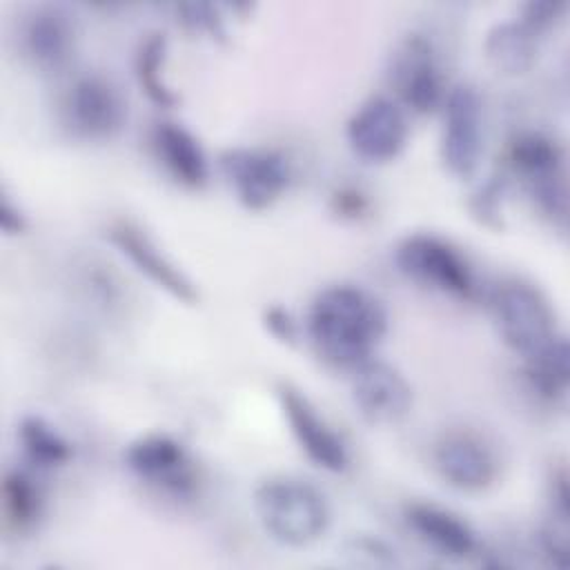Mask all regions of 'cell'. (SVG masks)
Returning a JSON list of instances; mask_svg holds the SVG:
<instances>
[{"label": "cell", "mask_w": 570, "mask_h": 570, "mask_svg": "<svg viewBox=\"0 0 570 570\" xmlns=\"http://www.w3.org/2000/svg\"><path fill=\"white\" fill-rule=\"evenodd\" d=\"M387 332L383 303L358 285L318 292L307 312V334L318 354L336 365L365 363Z\"/></svg>", "instance_id": "obj_1"}, {"label": "cell", "mask_w": 570, "mask_h": 570, "mask_svg": "<svg viewBox=\"0 0 570 570\" xmlns=\"http://www.w3.org/2000/svg\"><path fill=\"white\" fill-rule=\"evenodd\" d=\"M254 510L263 530L281 546L303 548L330 528V505L318 488L296 476L263 481L254 492Z\"/></svg>", "instance_id": "obj_2"}, {"label": "cell", "mask_w": 570, "mask_h": 570, "mask_svg": "<svg viewBox=\"0 0 570 570\" xmlns=\"http://www.w3.org/2000/svg\"><path fill=\"white\" fill-rule=\"evenodd\" d=\"M492 307L503 343L523 358L559 334L546 296L532 285L508 283L499 287Z\"/></svg>", "instance_id": "obj_3"}, {"label": "cell", "mask_w": 570, "mask_h": 570, "mask_svg": "<svg viewBox=\"0 0 570 570\" xmlns=\"http://www.w3.org/2000/svg\"><path fill=\"white\" fill-rule=\"evenodd\" d=\"M220 169L243 207H272L287 189L292 171L281 151L265 147H234L220 156Z\"/></svg>", "instance_id": "obj_4"}, {"label": "cell", "mask_w": 570, "mask_h": 570, "mask_svg": "<svg viewBox=\"0 0 570 570\" xmlns=\"http://www.w3.org/2000/svg\"><path fill=\"white\" fill-rule=\"evenodd\" d=\"M399 269L416 283L452 296L472 294V272L454 245L434 234H412L396 247Z\"/></svg>", "instance_id": "obj_5"}, {"label": "cell", "mask_w": 570, "mask_h": 570, "mask_svg": "<svg viewBox=\"0 0 570 570\" xmlns=\"http://www.w3.org/2000/svg\"><path fill=\"white\" fill-rule=\"evenodd\" d=\"M441 160L456 178H470L483 154V105L470 85L452 87L443 98Z\"/></svg>", "instance_id": "obj_6"}, {"label": "cell", "mask_w": 570, "mask_h": 570, "mask_svg": "<svg viewBox=\"0 0 570 570\" xmlns=\"http://www.w3.org/2000/svg\"><path fill=\"white\" fill-rule=\"evenodd\" d=\"M405 111L385 96H372L358 105L345 127L350 149L365 163H390L407 145Z\"/></svg>", "instance_id": "obj_7"}, {"label": "cell", "mask_w": 570, "mask_h": 570, "mask_svg": "<svg viewBox=\"0 0 570 570\" xmlns=\"http://www.w3.org/2000/svg\"><path fill=\"white\" fill-rule=\"evenodd\" d=\"M512 169L521 176L528 191L548 212L566 214V189L561 171V149L554 140L543 134L525 131L510 142L508 151Z\"/></svg>", "instance_id": "obj_8"}, {"label": "cell", "mask_w": 570, "mask_h": 570, "mask_svg": "<svg viewBox=\"0 0 570 570\" xmlns=\"http://www.w3.org/2000/svg\"><path fill=\"white\" fill-rule=\"evenodd\" d=\"M352 401L365 421L392 425L410 412L412 387L390 363L367 358L354 367Z\"/></svg>", "instance_id": "obj_9"}, {"label": "cell", "mask_w": 570, "mask_h": 570, "mask_svg": "<svg viewBox=\"0 0 570 570\" xmlns=\"http://www.w3.org/2000/svg\"><path fill=\"white\" fill-rule=\"evenodd\" d=\"M109 243L140 272L145 274L156 287L165 289L171 298L180 303H196L198 292L187 274L174 265L169 256H165L154 238L145 234L138 225L129 220H118L109 227Z\"/></svg>", "instance_id": "obj_10"}, {"label": "cell", "mask_w": 570, "mask_h": 570, "mask_svg": "<svg viewBox=\"0 0 570 570\" xmlns=\"http://www.w3.org/2000/svg\"><path fill=\"white\" fill-rule=\"evenodd\" d=\"M67 116L76 134L102 140L122 129L127 107L118 89L107 78L91 73L71 85L67 96Z\"/></svg>", "instance_id": "obj_11"}, {"label": "cell", "mask_w": 570, "mask_h": 570, "mask_svg": "<svg viewBox=\"0 0 570 570\" xmlns=\"http://www.w3.org/2000/svg\"><path fill=\"white\" fill-rule=\"evenodd\" d=\"M281 407L301 450L323 470L343 472L350 465V452L343 439L318 416L316 407L298 390L283 385L278 390Z\"/></svg>", "instance_id": "obj_12"}, {"label": "cell", "mask_w": 570, "mask_h": 570, "mask_svg": "<svg viewBox=\"0 0 570 570\" xmlns=\"http://www.w3.org/2000/svg\"><path fill=\"white\" fill-rule=\"evenodd\" d=\"M392 82L403 105L416 114H430L443 105L445 91L439 67L423 38H407L392 67Z\"/></svg>", "instance_id": "obj_13"}, {"label": "cell", "mask_w": 570, "mask_h": 570, "mask_svg": "<svg viewBox=\"0 0 570 570\" xmlns=\"http://www.w3.org/2000/svg\"><path fill=\"white\" fill-rule=\"evenodd\" d=\"M434 468L441 479L465 492L485 490L497 476L492 450L472 434H450L434 450Z\"/></svg>", "instance_id": "obj_14"}, {"label": "cell", "mask_w": 570, "mask_h": 570, "mask_svg": "<svg viewBox=\"0 0 570 570\" xmlns=\"http://www.w3.org/2000/svg\"><path fill=\"white\" fill-rule=\"evenodd\" d=\"M125 461L140 479L163 488L183 492L191 485L187 452L167 434H147L134 441L125 452Z\"/></svg>", "instance_id": "obj_15"}, {"label": "cell", "mask_w": 570, "mask_h": 570, "mask_svg": "<svg viewBox=\"0 0 570 570\" xmlns=\"http://www.w3.org/2000/svg\"><path fill=\"white\" fill-rule=\"evenodd\" d=\"M73 20L56 4H45L31 11L22 29L27 56L45 71L60 69L73 51Z\"/></svg>", "instance_id": "obj_16"}, {"label": "cell", "mask_w": 570, "mask_h": 570, "mask_svg": "<svg viewBox=\"0 0 570 570\" xmlns=\"http://www.w3.org/2000/svg\"><path fill=\"white\" fill-rule=\"evenodd\" d=\"M405 521L419 539L430 543L443 557L465 559L476 550L474 530L452 510L416 501L405 508Z\"/></svg>", "instance_id": "obj_17"}, {"label": "cell", "mask_w": 570, "mask_h": 570, "mask_svg": "<svg viewBox=\"0 0 570 570\" xmlns=\"http://www.w3.org/2000/svg\"><path fill=\"white\" fill-rule=\"evenodd\" d=\"M154 149L165 169L185 187H203L209 176L207 156L198 138L176 122H158L154 129Z\"/></svg>", "instance_id": "obj_18"}, {"label": "cell", "mask_w": 570, "mask_h": 570, "mask_svg": "<svg viewBox=\"0 0 570 570\" xmlns=\"http://www.w3.org/2000/svg\"><path fill=\"white\" fill-rule=\"evenodd\" d=\"M485 56L501 73H525L537 58V31H532L523 20L494 24L485 38Z\"/></svg>", "instance_id": "obj_19"}, {"label": "cell", "mask_w": 570, "mask_h": 570, "mask_svg": "<svg viewBox=\"0 0 570 570\" xmlns=\"http://www.w3.org/2000/svg\"><path fill=\"white\" fill-rule=\"evenodd\" d=\"M525 361V374L532 390L543 399H559L568 390L570 363H568V343L561 334L550 338L543 347L532 352Z\"/></svg>", "instance_id": "obj_20"}, {"label": "cell", "mask_w": 570, "mask_h": 570, "mask_svg": "<svg viewBox=\"0 0 570 570\" xmlns=\"http://www.w3.org/2000/svg\"><path fill=\"white\" fill-rule=\"evenodd\" d=\"M18 439L29 461L40 468L65 465L71 459L69 441L42 416H24L18 428Z\"/></svg>", "instance_id": "obj_21"}, {"label": "cell", "mask_w": 570, "mask_h": 570, "mask_svg": "<svg viewBox=\"0 0 570 570\" xmlns=\"http://www.w3.org/2000/svg\"><path fill=\"white\" fill-rule=\"evenodd\" d=\"M167 53V40L163 33L149 36L136 56V78L147 98L160 107L176 105V94L163 80V60Z\"/></svg>", "instance_id": "obj_22"}, {"label": "cell", "mask_w": 570, "mask_h": 570, "mask_svg": "<svg viewBox=\"0 0 570 570\" xmlns=\"http://www.w3.org/2000/svg\"><path fill=\"white\" fill-rule=\"evenodd\" d=\"M4 512L16 528L31 525L42 510V494L24 472H9L2 483Z\"/></svg>", "instance_id": "obj_23"}, {"label": "cell", "mask_w": 570, "mask_h": 570, "mask_svg": "<svg viewBox=\"0 0 570 570\" xmlns=\"http://www.w3.org/2000/svg\"><path fill=\"white\" fill-rule=\"evenodd\" d=\"M566 11V2H557V0H539V2H528L523 9V22L541 33L543 29L552 27Z\"/></svg>", "instance_id": "obj_24"}, {"label": "cell", "mask_w": 570, "mask_h": 570, "mask_svg": "<svg viewBox=\"0 0 570 570\" xmlns=\"http://www.w3.org/2000/svg\"><path fill=\"white\" fill-rule=\"evenodd\" d=\"M178 11L183 13V22L191 29L198 31H209V33H220V18L216 16V11L212 9V4H203V2H189V4H180Z\"/></svg>", "instance_id": "obj_25"}, {"label": "cell", "mask_w": 570, "mask_h": 570, "mask_svg": "<svg viewBox=\"0 0 570 570\" xmlns=\"http://www.w3.org/2000/svg\"><path fill=\"white\" fill-rule=\"evenodd\" d=\"M263 321H265L267 332H269L274 338H278V341H283V343H287V345L296 343V334H298V332H296V323L292 321V316L287 314V309H283L281 305H272V307L265 309Z\"/></svg>", "instance_id": "obj_26"}, {"label": "cell", "mask_w": 570, "mask_h": 570, "mask_svg": "<svg viewBox=\"0 0 570 570\" xmlns=\"http://www.w3.org/2000/svg\"><path fill=\"white\" fill-rule=\"evenodd\" d=\"M0 225L4 234H20L27 227L24 214L18 207H13L7 194H2V203H0Z\"/></svg>", "instance_id": "obj_27"}]
</instances>
